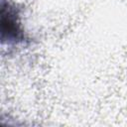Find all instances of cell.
<instances>
[{
    "label": "cell",
    "mask_w": 127,
    "mask_h": 127,
    "mask_svg": "<svg viewBox=\"0 0 127 127\" xmlns=\"http://www.w3.org/2000/svg\"><path fill=\"white\" fill-rule=\"evenodd\" d=\"M2 42L8 47L26 46L31 43V38L24 30L21 21L20 9L10 1L2 0Z\"/></svg>",
    "instance_id": "6da1fadb"
}]
</instances>
